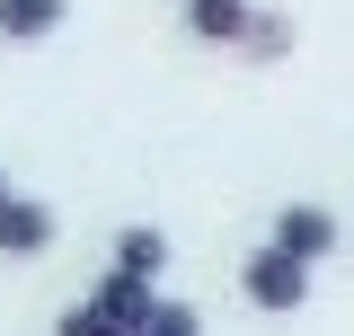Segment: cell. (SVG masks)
<instances>
[{
	"label": "cell",
	"instance_id": "obj_1",
	"mask_svg": "<svg viewBox=\"0 0 354 336\" xmlns=\"http://www.w3.org/2000/svg\"><path fill=\"white\" fill-rule=\"evenodd\" d=\"M239 301L266 310V319H292V310L310 301V256H292V248H274V239H266V248L239 265Z\"/></svg>",
	"mask_w": 354,
	"mask_h": 336
},
{
	"label": "cell",
	"instance_id": "obj_2",
	"mask_svg": "<svg viewBox=\"0 0 354 336\" xmlns=\"http://www.w3.org/2000/svg\"><path fill=\"white\" fill-rule=\"evenodd\" d=\"M266 239H274V248H292V256H310V265H319V256H337V248H346V221H337V212H328V204H283V212H274V221H266Z\"/></svg>",
	"mask_w": 354,
	"mask_h": 336
},
{
	"label": "cell",
	"instance_id": "obj_3",
	"mask_svg": "<svg viewBox=\"0 0 354 336\" xmlns=\"http://www.w3.org/2000/svg\"><path fill=\"white\" fill-rule=\"evenodd\" d=\"M53 239H62V221H53L44 195H9V204H0V256H18V265H27V256H44Z\"/></svg>",
	"mask_w": 354,
	"mask_h": 336
},
{
	"label": "cell",
	"instance_id": "obj_4",
	"mask_svg": "<svg viewBox=\"0 0 354 336\" xmlns=\"http://www.w3.org/2000/svg\"><path fill=\"white\" fill-rule=\"evenodd\" d=\"M88 301L106 310V328H142V319H151V301H160V283H151V274H133V265H106V274L88 283Z\"/></svg>",
	"mask_w": 354,
	"mask_h": 336
},
{
	"label": "cell",
	"instance_id": "obj_5",
	"mask_svg": "<svg viewBox=\"0 0 354 336\" xmlns=\"http://www.w3.org/2000/svg\"><path fill=\"white\" fill-rule=\"evenodd\" d=\"M248 18H257V0H186V36L195 44H230V53H239Z\"/></svg>",
	"mask_w": 354,
	"mask_h": 336
},
{
	"label": "cell",
	"instance_id": "obj_6",
	"mask_svg": "<svg viewBox=\"0 0 354 336\" xmlns=\"http://www.w3.org/2000/svg\"><path fill=\"white\" fill-rule=\"evenodd\" d=\"M71 18V0H0V44H44Z\"/></svg>",
	"mask_w": 354,
	"mask_h": 336
},
{
	"label": "cell",
	"instance_id": "obj_7",
	"mask_svg": "<svg viewBox=\"0 0 354 336\" xmlns=\"http://www.w3.org/2000/svg\"><path fill=\"white\" fill-rule=\"evenodd\" d=\"M115 265H133V274H169V230H151V221H124L115 230Z\"/></svg>",
	"mask_w": 354,
	"mask_h": 336
},
{
	"label": "cell",
	"instance_id": "obj_8",
	"mask_svg": "<svg viewBox=\"0 0 354 336\" xmlns=\"http://www.w3.org/2000/svg\"><path fill=\"white\" fill-rule=\"evenodd\" d=\"M292 44H301L292 9H257V18H248V36H239V53H248V62H283Z\"/></svg>",
	"mask_w": 354,
	"mask_h": 336
},
{
	"label": "cell",
	"instance_id": "obj_9",
	"mask_svg": "<svg viewBox=\"0 0 354 336\" xmlns=\"http://www.w3.org/2000/svg\"><path fill=\"white\" fill-rule=\"evenodd\" d=\"M142 336H204V310H195V301H151V319H142Z\"/></svg>",
	"mask_w": 354,
	"mask_h": 336
},
{
	"label": "cell",
	"instance_id": "obj_10",
	"mask_svg": "<svg viewBox=\"0 0 354 336\" xmlns=\"http://www.w3.org/2000/svg\"><path fill=\"white\" fill-rule=\"evenodd\" d=\"M53 336H115V328H106V310H97V301H71V310L53 319Z\"/></svg>",
	"mask_w": 354,
	"mask_h": 336
},
{
	"label": "cell",
	"instance_id": "obj_11",
	"mask_svg": "<svg viewBox=\"0 0 354 336\" xmlns=\"http://www.w3.org/2000/svg\"><path fill=\"white\" fill-rule=\"evenodd\" d=\"M9 195H18V186H9V168H0V204H9Z\"/></svg>",
	"mask_w": 354,
	"mask_h": 336
},
{
	"label": "cell",
	"instance_id": "obj_12",
	"mask_svg": "<svg viewBox=\"0 0 354 336\" xmlns=\"http://www.w3.org/2000/svg\"><path fill=\"white\" fill-rule=\"evenodd\" d=\"M115 336H142V328H115Z\"/></svg>",
	"mask_w": 354,
	"mask_h": 336
}]
</instances>
